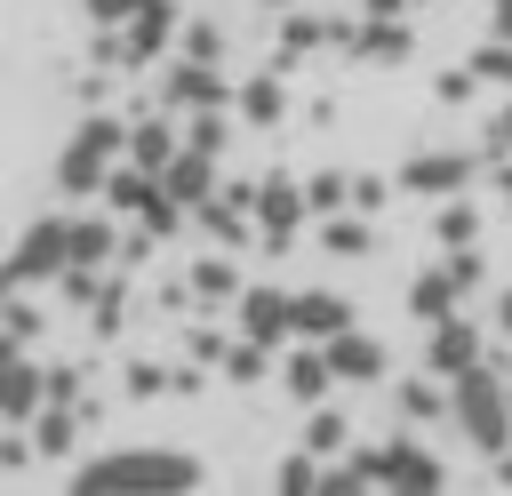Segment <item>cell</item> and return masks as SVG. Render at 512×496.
I'll use <instances>...</instances> for the list:
<instances>
[{"label":"cell","instance_id":"17","mask_svg":"<svg viewBox=\"0 0 512 496\" xmlns=\"http://www.w3.org/2000/svg\"><path fill=\"white\" fill-rule=\"evenodd\" d=\"M328 360H336V376L344 384H384V344L368 336V328H344V336H328Z\"/></svg>","mask_w":512,"mask_h":496},{"label":"cell","instance_id":"22","mask_svg":"<svg viewBox=\"0 0 512 496\" xmlns=\"http://www.w3.org/2000/svg\"><path fill=\"white\" fill-rule=\"evenodd\" d=\"M176 152H184V128H176V112L128 120V160H144V168H168Z\"/></svg>","mask_w":512,"mask_h":496},{"label":"cell","instance_id":"25","mask_svg":"<svg viewBox=\"0 0 512 496\" xmlns=\"http://www.w3.org/2000/svg\"><path fill=\"white\" fill-rule=\"evenodd\" d=\"M432 240H440V248H464V240H480V208H472V192H448V200H432Z\"/></svg>","mask_w":512,"mask_h":496},{"label":"cell","instance_id":"43","mask_svg":"<svg viewBox=\"0 0 512 496\" xmlns=\"http://www.w3.org/2000/svg\"><path fill=\"white\" fill-rule=\"evenodd\" d=\"M48 400H72L80 408V368H48Z\"/></svg>","mask_w":512,"mask_h":496},{"label":"cell","instance_id":"7","mask_svg":"<svg viewBox=\"0 0 512 496\" xmlns=\"http://www.w3.org/2000/svg\"><path fill=\"white\" fill-rule=\"evenodd\" d=\"M304 216H312V192H304V176H256V232L272 240V256H288L296 248V232H304Z\"/></svg>","mask_w":512,"mask_h":496},{"label":"cell","instance_id":"26","mask_svg":"<svg viewBox=\"0 0 512 496\" xmlns=\"http://www.w3.org/2000/svg\"><path fill=\"white\" fill-rule=\"evenodd\" d=\"M128 240H120V224L112 216H72V264H112Z\"/></svg>","mask_w":512,"mask_h":496},{"label":"cell","instance_id":"19","mask_svg":"<svg viewBox=\"0 0 512 496\" xmlns=\"http://www.w3.org/2000/svg\"><path fill=\"white\" fill-rule=\"evenodd\" d=\"M160 184H168V192H176L184 208H200V200H208V192H216L224 176H216V152H200V144H184V152H176V160L160 168Z\"/></svg>","mask_w":512,"mask_h":496},{"label":"cell","instance_id":"27","mask_svg":"<svg viewBox=\"0 0 512 496\" xmlns=\"http://www.w3.org/2000/svg\"><path fill=\"white\" fill-rule=\"evenodd\" d=\"M304 448L344 456V448H352V416H344V408H328V400H320V408H304Z\"/></svg>","mask_w":512,"mask_h":496},{"label":"cell","instance_id":"49","mask_svg":"<svg viewBox=\"0 0 512 496\" xmlns=\"http://www.w3.org/2000/svg\"><path fill=\"white\" fill-rule=\"evenodd\" d=\"M256 8H296V0H256Z\"/></svg>","mask_w":512,"mask_h":496},{"label":"cell","instance_id":"39","mask_svg":"<svg viewBox=\"0 0 512 496\" xmlns=\"http://www.w3.org/2000/svg\"><path fill=\"white\" fill-rule=\"evenodd\" d=\"M480 88H488V80H480L472 64H464V72H440V80H432V96H440V104H464V96H480Z\"/></svg>","mask_w":512,"mask_h":496},{"label":"cell","instance_id":"35","mask_svg":"<svg viewBox=\"0 0 512 496\" xmlns=\"http://www.w3.org/2000/svg\"><path fill=\"white\" fill-rule=\"evenodd\" d=\"M472 72H480L488 88H512V40H496V32H488V40L472 48Z\"/></svg>","mask_w":512,"mask_h":496},{"label":"cell","instance_id":"14","mask_svg":"<svg viewBox=\"0 0 512 496\" xmlns=\"http://www.w3.org/2000/svg\"><path fill=\"white\" fill-rule=\"evenodd\" d=\"M192 224H200L208 240H224V248H232V240L256 224V184H216V192L192 208Z\"/></svg>","mask_w":512,"mask_h":496},{"label":"cell","instance_id":"2","mask_svg":"<svg viewBox=\"0 0 512 496\" xmlns=\"http://www.w3.org/2000/svg\"><path fill=\"white\" fill-rule=\"evenodd\" d=\"M120 160H128V120H120V112H88V120L64 136V152H56V192H64V200H88V192L112 184Z\"/></svg>","mask_w":512,"mask_h":496},{"label":"cell","instance_id":"34","mask_svg":"<svg viewBox=\"0 0 512 496\" xmlns=\"http://www.w3.org/2000/svg\"><path fill=\"white\" fill-rule=\"evenodd\" d=\"M120 312H128V280H104V296L88 304V328H96V344H112V336H120Z\"/></svg>","mask_w":512,"mask_h":496},{"label":"cell","instance_id":"11","mask_svg":"<svg viewBox=\"0 0 512 496\" xmlns=\"http://www.w3.org/2000/svg\"><path fill=\"white\" fill-rule=\"evenodd\" d=\"M336 384H344V376H336V360H328V344H304V336H296V352L280 360V392H288L296 408H320V400H328Z\"/></svg>","mask_w":512,"mask_h":496},{"label":"cell","instance_id":"31","mask_svg":"<svg viewBox=\"0 0 512 496\" xmlns=\"http://www.w3.org/2000/svg\"><path fill=\"white\" fill-rule=\"evenodd\" d=\"M176 56H208V64H224V24H208V16H184V32H176Z\"/></svg>","mask_w":512,"mask_h":496},{"label":"cell","instance_id":"15","mask_svg":"<svg viewBox=\"0 0 512 496\" xmlns=\"http://www.w3.org/2000/svg\"><path fill=\"white\" fill-rule=\"evenodd\" d=\"M344 40H352V24L312 16L304 0H296V8H280V64H296V56H312V48H344Z\"/></svg>","mask_w":512,"mask_h":496},{"label":"cell","instance_id":"48","mask_svg":"<svg viewBox=\"0 0 512 496\" xmlns=\"http://www.w3.org/2000/svg\"><path fill=\"white\" fill-rule=\"evenodd\" d=\"M496 192H504V216H512V160H496Z\"/></svg>","mask_w":512,"mask_h":496},{"label":"cell","instance_id":"6","mask_svg":"<svg viewBox=\"0 0 512 496\" xmlns=\"http://www.w3.org/2000/svg\"><path fill=\"white\" fill-rule=\"evenodd\" d=\"M472 176H480V152L432 144V152H408L392 184H400V192H416V200H448V192H472Z\"/></svg>","mask_w":512,"mask_h":496},{"label":"cell","instance_id":"28","mask_svg":"<svg viewBox=\"0 0 512 496\" xmlns=\"http://www.w3.org/2000/svg\"><path fill=\"white\" fill-rule=\"evenodd\" d=\"M192 296H200V304H240V272H232V256H200V264H192Z\"/></svg>","mask_w":512,"mask_h":496},{"label":"cell","instance_id":"45","mask_svg":"<svg viewBox=\"0 0 512 496\" xmlns=\"http://www.w3.org/2000/svg\"><path fill=\"white\" fill-rule=\"evenodd\" d=\"M416 0H360V16H408Z\"/></svg>","mask_w":512,"mask_h":496},{"label":"cell","instance_id":"24","mask_svg":"<svg viewBox=\"0 0 512 496\" xmlns=\"http://www.w3.org/2000/svg\"><path fill=\"white\" fill-rule=\"evenodd\" d=\"M32 448H40V456H56V464L80 448V416H72V400H48V408L32 416Z\"/></svg>","mask_w":512,"mask_h":496},{"label":"cell","instance_id":"33","mask_svg":"<svg viewBox=\"0 0 512 496\" xmlns=\"http://www.w3.org/2000/svg\"><path fill=\"white\" fill-rule=\"evenodd\" d=\"M304 192H312V216H336V208H352V176H344V168H320V176H304Z\"/></svg>","mask_w":512,"mask_h":496},{"label":"cell","instance_id":"36","mask_svg":"<svg viewBox=\"0 0 512 496\" xmlns=\"http://www.w3.org/2000/svg\"><path fill=\"white\" fill-rule=\"evenodd\" d=\"M160 392H176V368H160V360H128V400H160Z\"/></svg>","mask_w":512,"mask_h":496},{"label":"cell","instance_id":"10","mask_svg":"<svg viewBox=\"0 0 512 496\" xmlns=\"http://www.w3.org/2000/svg\"><path fill=\"white\" fill-rule=\"evenodd\" d=\"M232 328L280 352V344L296 336V296H288V288H240V304H232Z\"/></svg>","mask_w":512,"mask_h":496},{"label":"cell","instance_id":"44","mask_svg":"<svg viewBox=\"0 0 512 496\" xmlns=\"http://www.w3.org/2000/svg\"><path fill=\"white\" fill-rule=\"evenodd\" d=\"M488 32H496V40H512V0H488Z\"/></svg>","mask_w":512,"mask_h":496},{"label":"cell","instance_id":"42","mask_svg":"<svg viewBox=\"0 0 512 496\" xmlns=\"http://www.w3.org/2000/svg\"><path fill=\"white\" fill-rule=\"evenodd\" d=\"M352 208L376 216V208H384V176H352Z\"/></svg>","mask_w":512,"mask_h":496},{"label":"cell","instance_id":"5","mask_svg":"<svg viewBox=\"0 0 512 496\" xmlns=\"http://www.w3.org/2000/svg\"><path fill=\"white\" fill-rule=\"evenodd\" d=\"M64 264H72V216L56 208V216L24 224L16 256H8V288H48V280H64Z\"/></svg>","mask_w":512,"mask_h":496},{"label":"cell","instance_id":"30","mask_svg":"<svg viewBox=\"0 0 512 496\" xmlns=\"http://www.w3.org/2000/svg\"><path fill=\"white\" fill-rule=\"evenodd\" d=\"M8 320H0V344H40V304H32V288H8V304H0Z\"/></svg>","mask_w":512,"mask_h":496},{"label":"cell","instance_id":"16","mask_svg":"<svg viewBox=\"0 0 512 496\" xmlns=\"http://www.w3.org/2000/svg\"><path fill=\"white\" fill-rule=\"evenodd\" d=\"M344 328H360V320H352V296H336V288H296V336H304V344H328V336H344Z\"/></svg>","mask_w":512,"mask_h":496},{"label":"cell","instance_id":"3","mask_svg":"<svg viewBox=\"0 0 512 496\" xmlns=\"http://www.w3.org/2000/svg\"><path fill=\"white\" fill-rule=\"evenodd\" d=\"M448 384H456V416H448V424H456L480 456L512 448V384H504L488 360H472V368H464V376H448Z\"/></svg>","mask_w":512,"mask_h":496},{"label":"cell","instance_id":"20","mask_svg":"<svg viewBox=\"0 0 512 496\" xmlns=\"http://www.w3.org/2000/svg\"><path fill=\"white\" fill-rule=\"evenodd\" d=\"M456 304H464V288H456V272H448V256H440V264H424V272L408 280V312H416L424 328H432V320H448Z\"/></svg>","mask_w":512,"mask_h":496},{"label":"cell","instance_id":"37","mask_svg":"<svg viewBox=\"0 0 512 496\" xmlns=\"http://www.w3.org/2000/svg\"><path fill=\"white\" fill-rule=\"evenodd\" d=\"M480 152H488V160H512V96L480 120Z\"/></svg>","mask_w":512,"mask_h":496},{"label":"cell","instance_id":"46","mask_svg":"<svg viewBox=\"0 0 512 496\" xmlns=\"http://www.w3.org/2000/svg\"><path fill=\"white\" fill-rule=\"evenodd\" d=\"M488 480H496V488H512V448H496V464H488Z\"/></svg>","mask_w":512,"mask_h":496},{"label":"cell","instance_id":"18","mask_svg":"<svg viewBox=\"0 0 512 496\" xmlns=\"http://www.w3.org/2000/svg\"><path fill=\"white\" fill-rule=\"evenodd\" d=\"M176 32H184V8H176V0H144V8L128 16V56H136V64H152Z\"/></svg>","mask_w":512,"mask_h":496},{"label":"cell","instance_id":"41","mask_svg":"<svg viewBox=\"0 0 512 496\" xmlns=\"http://www.w3.org/2000/svg\"><path fill=\"white\" fill-rule=\"evenodd\" d=\"M80 8H88V24H128L144 0H80Z\"/></svg>","mask_w":512,"mask_h":496},{"label":"cell","instance_id":"47","mask_svg":"<svg viewBox=\"0 0 512 496\" xmlns=\"http://www.w3.org/2000/svg\"><path fill=\"white\" fill-rule=\"evenodd\" d=\"M496 328L512 336V288H496Z\"/></svg>","mask_w":512,"mask_h":496},{"label":"cell","instance_id":"1","mask_svg":"<svg viewBox=\"0 0 512 496\" xmlns=\"http://www.w3.org/2000/svg\"><path fill=\"white\" fill-rule=\"evenodd\" d=\"M200 480H208V472H200V456H184V448H104V456H88V464L72 472L80 496H104V488L176 496V488H200Z\"/></svg>","mask_w":512,"mask_h":496},{"label":"cell","instance_id":"12","mask_svg":"<svg viewBox=\"0 0 512 496\" xmlns=\"http://www.w3.org/2000/svg\"><path fill=\"white\" fill-rule=\"evenodd\" d=\"M472 360H488V344H480V328H472L464 312H448V320H432V328H424V368L464 376Z\"/></svg>","mask_w":512,"mask_h":496},{"label":"cell","instance_id":"38","mask_svg":"<svg viewBox=\"0 0 512 496\" xmlns=\"http://www.w3.org/2000/svg\"><path fill=\"white\" fill-rule=\"evenodd\" d=\"M440 256H448V272H456V288H464V296H472V288L488 280V256H480L472 240H464V248H440Z\"/></svg>","mask_w":512,"mask_h":496},{"label":"cell","instance_id":"23","mask_svg":"<svg viewBox=\"0 0 512 496\" xmlns=\"http://www.w3.org/2000/svg\"><path fill=\"white\" fill-rule=\"evenodd\" d=\"M376 248V232H368V208H336V216H320V256H368Z\"/></svg>","mask_w":512,"mask_h":496},{"label":"cell","instance_id":"9","mask_svg":"<svg viewBox=\"0 0 512 496\" xmlns=\"http://www.w3.org/2000/svg\"><path fill=\"white\" fill-rule=\"evenodd\" d=\"M48 408V360L32 344H0V424H32Z\"/></svg>","mask_w":512,"mask_h":496},{"label":"cell","instance_id":"21","mask_svg":"<svg viewBox=\"0 0 512 496\" xmlns=\"http://www.w3.org/2000/svg\"><path fill=\"white\" fill-rule=\"evenodd\" d=\"M232 112H240L248 128H280V120H288V88H280V72H248L240 96H232Z\"/></svg>","mask_w":512,"mask_h":496},{"label":"cell","instance_id":"40","mask_svg":"<svg viewBox=\"0 0 512 496\" xmlns=\"http://www.w3.org/2000/svg\"><path fill=\"white\" fill-rule=\"evenodd\" d=\"M184 352H192L200 368H224V352H232V336H216V328H192V336H184Z\"/></svg>","mask_w":512,"mask_h":496},{"label":"cell","instance_id":"32","mask_svg":"<svg viewBox=\"0 0 512 496\" xmlns=\"http://www.w3.org/2000/svg\"><path fill=\"white\" fill-rule=\"evenodd\" d=\"M184 144H200V152L224 160V144H232V104H224V112H192V120H184Z\"/></svg>","mask_w":512,"mask_h":496},{"label":"cell","instance_id":"8","mask_svg":"<svg viewBox=\"0 0 512 496\" xmlns=\"http://www.w3.org/2000/svg\"><path fill=\"white\" fill-rule=\"evenodd\" d=\"M240 88L224 80V64H208V56H176L168 64V80H160V104L168 112H224Z\"/></svg>","mask_w":512,"mask_h":496},{"label":"cell","instance_id":"4","mask_svg":"<svg viewBox=\"0 0 512 496\" xmlns=\"http://www.w3.org/2000/svg\"><path fill=\"white\" fill-rule=\"evenodd\" d=\"M352 456H360V472H368L376 488H392V496H432V488H448L440 448H424L416 432H400V440H384V448H352Z\"/></svg>","mask_w":512,"mask_h":496},{"label":"cell","instance_id":"29","mask_svg":"<svg viewBox=\"0 0 512 496\" xmlns=\"http://www.w3.org/2000/svg\"><path fill=\"white\" fill-rule=\"evenodd\" d=\"M224 376H232V384H264V376H280V368H272V344H256V336H240V328H232Z\"/></svg>","mask_w":512,"mask_h":496},{"label":"cell","instance_id":"13","mask_svg":"<svg viewBox=\"0 0 512 496\" xmlns=\"http://www.w3.org/2000/svg\"><path fill=\"white\" fill-rule=\"evenodd\" d=\"M344 56H360V64H408L416 32H408V16H360L352 40H344Z\"/></svg>","mask_w":512,"mask_h":496}]
</instances>
